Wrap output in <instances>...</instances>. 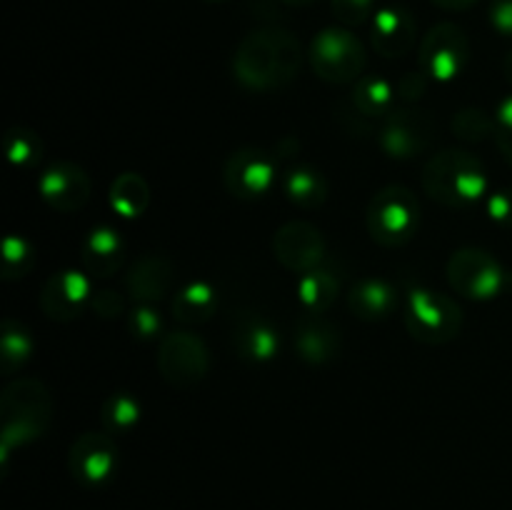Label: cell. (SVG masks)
<instances>
[{
    "label": "cell",
    "mask_w": 512,
    "mask_h": 510,
    "mask_svg": "<svg viewBox=\"0 0 512 510\" xmlns=\"http://www.w3.org/2000/svg\"><path fill=\"white\" fill-rule=\"evenodd\" d=\"M488 215L500 225H510L512 228V190H498L488 198Z\"/></svg>",
    "instance_id": "obj_35"
},
{
    "label": "cell",
    "mask_w": 512,
    "mask_h": 510,
    "mask_svg": "<svg viewBox=\"0 0 512 510\" xmlns=\"http://www.w3.org/2000/svg\"><path fill=\"white\" fill-rule=\"evenodd\" d=\"M160 328H163V320H160L158 310L153 305H140L130 313V333L135 338L150 340L160 333Z\"/></svg>",
    "instance_id": "obj_32"
},
{
    "label": "cell",
    "mask_w": 512,
    "mask_h": 510,
    "mask_svg": "<svg viewBox=\"0 0 512 510\" xmlns=\"http://www.w3.org/2000/svg\"><path fill=\"white\" fill-rule=\"evenodd\" d=\"M235 340H238V353H243V358L253 360V363L273 360L280 350V335L263 320H248L240 325Z\"/></svg>",
    "instance_id": "obj_25"
},
{
    "label": "cell",
    "mask_w": 512,
    "mask_h": 510,
    "mask_svg": "<svg viewBox=\"0 0 512 510\" xmlns=\"http://www.w3.org/2000/svg\"><path fill=\"white\" fill-rule=\"evenodd\" d=\"M5 145H8V155L15 165L20 168H28V165L38 163L40 153H43V143L35 133L25 128H13L8 130V138H5Z\"/></svg>",
    "instance_id": "obj_30"
},
{
    "label": "cell",
    "mask_w": 512,
    "mask_h": 510,
    "mask_svg": "<svg viewBox=\"0 0 512 510\" xmlns=\"http://www.w3.org/2000/svg\"><path fill=\"white\" fill-rule=\"evenodd\" d=\"M423 190L448 208H470L488 195V173L473 153L443 150L425 163Z\"/></svg>",
    "instance_id": "obj_2"
},
{
    "label": "cell",
    "mask_w": 512,
    "mask_h": 510,
    "mask_svg": "<svg viewBox=\"0 0 512 510\" xmlns=\"http://www.w3.org/2000/svg\"><path fill=\"white\" fill-rule=\"evenodd\" d=\"M275 180H278V165L265 150L240 148L225 160L223 183L235 198H263L273 188Z\"/></svg>",
    "instance_id": "obj_10"
},
{
    "label": "cell",
    "mask_w": 512,
    "mask_h": 510,
    "mask_svg": "<svg viewBox=\"0 0 512 510\" xmlns=\"http://www.w3.org/2000/svg\"><path fill=\"white\" fill-rule=\"evenodd\" d=\"M205 3H225V0H205Z\"/></svg>",
    "instance_id": "obj_42"
},
{
    "label": "cell",
    "mask_w": 512,
    "mask_h": 510,
    "mask_svg": "<svg viewBox=\"0 0 512 510\" xmlns=\"http://www.w3.org/2000/svg\"><path fill=\"white\" fill-rule=\"evenodd\" d=\"M435 123L428 113H418V110H393L388 118L380 125V148L390 155V158L408 160L415 155L425 153L428 145L433 143Z\"/></svg>",
    "instance_id": "obj_12"
},
{
    "label": "cell",
    "mask_w": 512,
    "mask_h": 510,
    "mask_svg": "<svg viewBox=\"0 0 512 510\" xmlns=\"http://www.w3.org/2000/svg\"><path fill=\"white\" fill-rule=\"evenodd\" d=\"M215 308H218V293L213 285L203 283V280L183 285L173 300V315L185 325L205 323L213 318Z\"/></svg>",
    "instance_id": "obj_21"
},
{
    "label": "cell",
    "mask_w": 512,
    "mask_h": 510,
    "mask_svg": "<svg viewBox=\"0 0 512 510\" xmlns=\"http://www.w3.org/2000/svg\"><path fill=\"white\" fill-rule=\"evenodd\" d=\"M368 55L363 43L345 28H325L310 43V65L325 83H353L363 75Z\"/></svg>",
    "instance_id": "obj_6"
},
{
    "label": "cell",
    "mask_w": 512,
    "mask_h": 510,
    "mask_svg": "<svg viewBox=\"0 0 512 510\" xmlns=\"http://www.w3.org/2000/svg\"><path fill=\"white\" fill-rule=\"evenodd\" d=\"M295 343H298L300 358L308 360V363L320 365L328 363L338 355L340 350V333L335 330V325H330L323 315H308L298 323V335H295Z\"/></svg>",
    "instance_id": "obj_18"
},
{
    "label": "cell",
    "mask_w": 512,
    "mask_h": 510,
    "mask_svg": "<svg viewBox=\"0 0 512 510\" xmlns=\"http://www.w3.org/2000/svg\"><path fill=\"white\" fill-rule=\"evenodd\" d=\"M495 140H498L503 158L512 165V95H508L498 105V113H495Z\"/></svg>",
    "instance_id": "obj_34"
},
{
    "label": "cell",
    "mask_w": 512,
    "mask_h": 510,
    "mask_svg": "<svg viewBox=\"0 0 512 510\" xmlns=\"http://www.w3.org/2000/svg\"><path fill=\"white\" fill-rule=\"evenodd\" d=\"M368 233L383 248H400L420 230V203L405 185H388L373 195L365 213Z\"/></svg>",
    "instance_id": "obj_4"
},
{
    "label": "cell",
    "mask_w": 512,
    "mask_h": 510,
    "mask_svg": "<svg viewBox=\"0 0 512 510\" xmlns=\"http://www.w3.org/2000/svg\"><path fill=\"white\" fill-rule=\"evenodd\" d=\"M398 290L383 278H365L350 290L348 308L363 320H385L398 310Z\"/></svg>",
    "instance_id": "obj_19"
},
{
    "label": "cell",
    "mask_w": 512,
    "mask_h": 510,
    "mask_svg": "<svg viewBox=\"0 0 512 510\" xmlns=\"http://www.w3.org/2000/svg\"><path fill=\"white\" fill-rule=\"evenodd\" d=\"M150 203V185L143 175L123 173L110 185V205L118 215L133 220L148 210Z\"/></svg>",
    "instance_id": "obj_22"
},
{
    "label": "cell",
    "mask_w": 512,
    "mask_h": 510,
    "mask_svg": "<svg viewBox=\"0 0 512 510\" xmlns=\"http://www.w3.org/2000/svg\"><path fill=\"white\" fill-rule=\"evenodd\" d=\"M490 23L505 38H512V0H490Z\"/></svg>",
    "instance_id": "obj_36"
},
{
    "label": "cell",
    "mask_w": 512,
    "mask_h": 510,
    "mask_svg": "<svg viewBox=\"0 0 512 510\" xmlns=\"http://www.w3.org/2000/svg\"><path fill=\"white\" fill-rule=\"evenodd\" d=\"M453 133L463 140H483L485 135H495V120L485 110L465 108L455 113Z\"/></svg>",
    "instance_id": "obj_31"
},
{
    "label": "cell",
    "mask_w": 512,
    "mask_h": 510,
    "mask_svg": "<svg viewBox=\"0 0 512 510\" xmlns=\"http://www.w3.org/2000/svg\"><path fill=\"white\" fill-rule=\"evenodd\" d=\"M90 295V280L80 270H60L50 275L40 293V308L53 320H73L83 313Z\"/></svg>",
    "instance_id": "obj_15"
},
{
    "label": "cell",
    "mask_w": 512,
    "mask_h": 510,
    "mask_svg": "<svg viewBox=\"0 0 512 510\" xmlns=\"http://www.w3.org/2000/svg\"><path fill=\"white\" fill-rule=\"evenodd\" d=\"M503 70H505V78H508V83L512 85V50L508 53V58H505Z\"/></svg>",
    "instance_id": "obj_41"
},
{
    "label": "cell",
    "mask_w": 512,
    "mask_h": 510,
    "mask_svg": "<svg viewBox=\"0 0 512 510\" xmlns=\"http://www.w3.org/2000/svg\"><path fill=\"white\" fill-rule=\"evenodd\" d=\"M425 90V75L423 73H405V78L398 85V98L415 100Z\"/></svg>",
    "instance_id": "obj_37"
},
{
    "label": "cell",
    "mask_w": 512,
    "mask_h": 510,
    "mask_svg": "<svg viewBox=\"0 0 512 510\" xmlns=\"http://www.w3.org/2000/svg\"><path fill=\"white\" fill-rule=\"evenodd\" d=\"M398 93L393 90V85L388 80L380 78H363L355 85V108L365 115V118H388L393 113V105Z\"/></svg>",
    "instance_id": "obj_26"
},
{
    "label": "cell",
    "mask_w": 512,
    "mask_h": 510,
    "mask_svg": "<svg viewBox=\"0 0 512 510\" xmlns=\"http://www.w3.org/2000/svg\"><path fill=\"white\" fill-rule=\"evenodd\" d=\"M123 240L113 228H95L83 243V268L98 278H110L123 263Z\"/></svg>",
    "instance_id": "obj_20"
},
{
    "label": "cell",
    "mask_w": 512,
    "mask_h": 510,
    "mask_svg": "<svg viewBox=\"0 0 512 510\" xmlns=\"http://www.w3.org/2000/svg\"><path fill=\"white\" fill-rule=\"evenodd\" d=\"M470 60V40L455 23H438L420 40V73L425 78L450 83Z\"/></svg>",
    "instance_id": "obj_8"
},
{
    "label": "cell",
    "mask_w": 512,
    "mask_h": 510,
    "mask_svg": "<svg viewBox=\"0 0 512 510\" xmlns=\"http://www.w3.org/2000/svg\"><path fill=\"white\" fill-rule=\"evenodd\" d=\"M280 3L290 5V8H308V5L318 3V0H280Z\"/></svg>",
    "instance_id": "obj_40"
},
{
    "label": "cell",
    "mask_w": 512,
    "mask_h": 510,
    "mask_svg": "<svg viewBox=\"0 0 512 510\" xmlns=\"http://www.w3.org/2000/svg\"><path fill=\"white\" fill-rule=\"evenodd\" d=\"M340 283L330 270L315 268L298 280V300L308 315H323L338 298Z\"/></svg>",
    "instance_id": "obj_24"
},
{
    "label": "cell",
    "mask_w": 512,
    "mask_h": 510,
    "mask_svg": "<svg viewBox=\"0 0 512 510\" xmlns=\"http://www.w3.org/2000/svg\"><path fill=\"white\" fill-rule=\"evenodd\" d=\"M405 325L410 335L420 343L443 345L450 343L463 328V310L448 295H438L433 290L413 288L405 295L403 303Z\"/></svg>",
    "instance_id": "obj_5"
},
{
    "label": "cell",
    "mask_w": 512,
    "mask_h": 510,
    "mask_svg": "<svg viewBox=\"0 0 512 510\" xmlns=\"http://www.w3.org/2000/svg\"><path fill=\"white\" fill-rule=\"evenodd\" d=\"M143 405L133 393H115L103 405V425L105 433L120 435L133 430L140 423Z\"/></svg>",
    "instance_id": "obj_27"
},
{
    "label": "cell",
    "mask_w": 512,
    "mask_h": 510,
    "mask_svg": "<svg viewBox=\"0 0 512 510\" xmlns=\"http://www.w3.org/2000/svg\"><path fill=\"white\" fill-rule=\"evenodd\" d=\"M118 465L120 453L110 433H83L68 453V468L73 478L90 488L108 483Z\"/></svg>",
    "instance_id": "obj_11"
},
{
    "label": "cell",
    "mask_w": 512,
    "mask_h": 510,
    "mask_svg": "<svg viewBox=\"0 0 512 510\" xmlns=\"http://www.w3.org/2000/svg\"><path fill=\"white\" fill-rule=\"evenodd\" d=\"M433 3L443 10H468L473 8L478 0H433Z\"/></svg>",
    "instance_id": "obj_39"
},
{
    "label": "cell",
    "mask_w": 512,
    "mask_h": 510,
    "mask_svg": "<svg viewBox=\"0 0 512 510\" xmlns=\"http://www.w3.org/2000/svg\"><path fill=\"white\" fill-rule=\"evenodd\" d=\"M283 190L290 203L300 205L305 210L320 208L328 198V183H325L323 175L313 168H305V165L288 170L283 175Z\"/></svg>",
    "instance_id": "obj_23"
},
{
    "label": "cell",
    "mask_w": 512,
    "mask_h": 510,
    "mask_svg": "<svg viewBox=\"0 0 512 510\" xmlns=\"http://www.w3.org/2000/svg\"><path fill=\"white\" fill-rule=\"evenodd\" d=\"M53 420L50 390L35 378L13 380L0 395V425H3V458L18 445L43 438Z\"/></svg>",
    "instance_id": "obj_3"
},
{
    "label": "cell",
    "mask_w": 512,
    "mask_h": 510,
    "mask_svg": "<svg viewBox=\"0 0 512 510\" xmlns=\"http://www.w3.org/2000/svg\"><path fill=\"white\" fill-rule=\"evenodd\" d=\"M33 353V338L28 335V330L23 325L5 323L3 325V338H0V360H3V368L15 370L25 363Z\"/></svg>",
    "instance_id": "obj_28"
},
{
    "label": "cell",
    "mask_w": 512,
    "mask_h": 510,
    "mask_svg": "<svg viewBox=\"0 0 512 510\" xmlns=\"http://www.w3.org/2000/svg\"><path fill=\"white\" fill-rule=\"evenodd\" d=\"M38 190L45 203L58 213H75L90 198V178L83 168L73 163H55L43 170Z\"/></svg>",
    "instance_id": "obj_14"
},
{
    "label": "cell",
    "mask_w": 512,
    "mask_h": 510,
    "mask_svg": "<svg viewBox=\"0 0 512 510\" xmlns=\"http://www.w3.org/2000/svg\"><path fill=\"white\" fill-rule=\"evenodd\" d=\"M35 255L23 235H8L3 243V275L5 280L23 278L33 265Z\"/></svg>",
    "instance_id": "obj_29"
},
{
    "label": "cell",
    "mask_w": 512,
    "mask_h": 510,
    "mask_svg": "<svg viewBox=\"0 0 512 510\" xmlns=\"http://www.w3.org/2000/svg\"><path fill=\"white\" fill-rule=\"evenodd\" d=\"M158 370L175 388H193L210 370V350L198 335L178 330L160 340Z\"/></svg>",
    "instance_id": "obj_9"
},
{
    "label": "cell",
    "mask_w": 512,
    "mask_h": 510,
    "mask_svg": "<svg viewBox=\"0 0 512 510\" xmlns=\"http://www.w3.org/2000/svg\"><path fill=\"white\" fill-rule=\"evenodd\" d=\"M173 263L165 255H145L138 263L130 268L128 280V295L138 300L140 305H153L160 298H165L173 285Z\"/></svg>",
    "instance_id": "obj_17"
},
{
    "label": "cell",
    "mask_w": 512,
    "mask_h": 510,
    "mask_svg": "<svg viewBox=\"0 0 512 510\" xmlns=\"http://www.w3.org/2000/svg\"><path fill=\"white\" fill-rule=\"evenodd\" d=\"M303 48L283 28H258L240 40L233 55V73L248 90H278L298 75Z\"/></svg>",
    "instance_id": "obj_1"
},
{
    "label": "cell",
    "mask_w": 512,
    "mask_h": 510,
    "mask_svg": "<svg viewBox=\"0 0 512 510\" xmlns=\"http://www.w3.org/2000/svg\"><path fill=\"white\" fill-rule=\"evenodd\" d=\"M448 280L455 293L465 295V298L493 300L505 290L508 273L488 250L463 248L450 255Z\"/></svg>",
    "instance_id": "obj_7"
},
{
    "label": "cell",
    "mask_w": 512,
    "mask_h": 510,
    "mask_svg": "<svg viewBox=\"0 0 512 510\" xmlns=\"http://www.w3.org/2000/svg\"><path fill=\"white\" fill-rule=\"evenodd\" d=\"M275 258L293 273H310L325 255V238L315 225L305 220H290L275 233Z\"/></svg>",
    "instance_id": "obj_13"
},
{
    "label": "cell",
    "mask_w": 512,
    "mask_h": 510,
    "mask_svg": "<svg viewBox=\"0 0 512 510\" xmlns=\"http://www.w3.org/2000/svg\"><path fill=\"white\" fill-rule=\"evenodd\" d=\"M93 305L100 315H105V318L120 315V310H123V303H120V298L113 290H103V293L93 295Z\"/></svg>",
    "instance_id": "obj_38"
},
{
    "label": "cell",
    "mask_w": 512,
    "mask_h": 510,
    "mask_svg": "<svg viewBox=\"0 0 512 510\" xmlns=\"http://www.w3.org/2000/svg\"><path fill=\"white\" fill-rule=\"evenodd\" d=\"M370 38H373V48L383 58H403L418 40V23L410 10L400 8V5H388L373 15Z\"/></svg>",
    "instance_id": "obj_16"
},
{
    "label": "cell",
    "mask_w": 512,
    "mask_h": 510,
    "mask_svg": "<svg viewBox=\"0 0 512 510\" xmlns=\"http://www.w3.org/2000/svg\"><path fill=\"white\" fill-rule=\"evenodd\" d=\"M330 5L340 23L360 25L373 15L375 0H330Z\"/></svg>",
    "instance_id": "obj_33"
}]
</instances>
